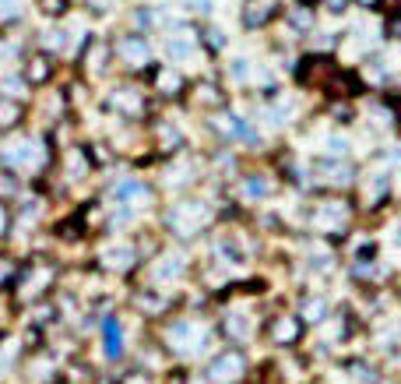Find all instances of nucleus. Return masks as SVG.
<instances>
[{
  "mask_svg": "<svg viewBox=\"0 0 401 384\" xmlns=\"http://www.w3.org/2000/svg\"><path fill=\"white\" fill-rule=\"evenodd\" d=\"M279 0H246V8H243V25L246 28H264L271 25L274 18H279Z\"/></svg>",
  "mask_w": 401,
  "mask_h": 384,
  "instance_id": "nucleus-1",
  "label": "nucleus"
},
{
  "mask_svg": "<svg viewBox=\"0 0 401 384\" xmlns=\"http://www.w3.org/2000/svg\"><path fill=\"white\" fill-rule=\"evenodd\" d=\"M25 78L32 85H46L53 78V61H50V56H32L28 67H25Z\"/></svg>",
  "mask_w": 401,
  "mask_h": 384,
  "instance_id": "nucleus-5",
  "label": "nucleus"
},
{
  "mask_svg": "<svg viewBox=\"0 0 401 384\" xmlns=\"http://www.w3.org/2000/svg\"><path fill=\"white\" fill-rule=\"evenodd\" d=\"M113 109L123 113V116H141L144 113V96L134 92V88H123V92L113 96Z\"/></svg>",
  "mask_w": 401,
  "mask_h": 384,
  "instance_id": "nucleus-3",
  "label": "nucleus"
},
{
  "mask_svg": "<svg viewBox=\"0 0 401 384\" xmlns=\"http://www.w3.org/2000/svg\"><path fill=\"white\" fill-rule=\"evenodd\" d=\"M4 233H8V209L0 204V236H4Z\"/></svg>",
  "mask_w": 401,
  "mask_h": 384,
  "instance_id": "nucleus-14",
  "label": "nucleus"
},
{
  "mask_svg": "<svg viewBox=\"0 0 401 384\" xmlns=\"http://www.w3.org/2000/svg\"><path fill=\"white\" fill-rule=\"evenodd\" d=\"M151 81H155V92H162V96H180L183 92V78L176 71H169V67H155L151 71Z\"/></svg>",
  "mask_w": 401,
  "mask_h": 384,
  "instance_id": "nucleus-4",
  "label": "nucleus"
},
{
  "mask_svg": "<svg viewBox=\"0 0 401 384\" xmlns=\"http://www.w3.org/2000/svg\"><path fill=\"white\" fill-rule=\"evenodd\" d=\"M14 272H18V268H14V261H11V257H0V286L11 282V279H14Z\"/></svg>",
  "mask_w": 401,
  "mask_h": 384,
  "instance_id": "nucleus-9",
  "label": "nucleus"
},
{
  "mask_svg": "<svg viewBox=\"0 0 401 384\" xmlns=\"http://www.w3.org/2000/svg\"><path fill=\"white\" fill-rule=\"evenodd\" d=\"M299 335H303V324L296 317H279L271 324V342L274 345H292V342H299Z\"/></svg>",
  "mask_w": 401,
  "mask_h": 384,
  "instance_id": "nucleus-2",
  "label": "nucleus"
},
{
  "mask_svg": "<svg viewBox=\"0 0 401 384\" xmlns=\"http://www.w3.org/2000/svg\"><path fill=\"white\" fill-rule=\"evenodd\" d=\"M116 53L123 56V61H131V64H141L144 56H148V46H144V39L131 36V39H120L116 43Z\"/></svg>",
  "mask_w": 401,
  "mask_h": 384,
  "instance_id": "nucleus-6",
  "label": "nucleus"
},
{
  "mask_svg": "<svg viewBox=\"0 0 401 384\" xmlns=\"http://www.w3.org/2000/svg\"><path fill=\"white\" fill-rule=\"evenodd\" d=\"M14 176H8V173H0V198H11L14 194Z\"/></svg>",
  "mask_w": 401,
  "mask_h": 384,
  "instance_id": "nucleus-11",
  "label": "nucleus"
},
{
  "mask_svg": "<svg viewBox=\"0 0 401 384\" xmlns=\"http://www.w3.org/2000/svg\"><path fill=\"white\" fill-rule=\"evenodd\" d=\"M197 103H204V106H222L226 96L219 92V85H201L197 88Z\"/></svg>",
  "mask_w": 401,
  "mask_h": 384,
  "instance_id": "nucleus-8",
  "label": "nucleus"
},
{
  "mask_svg": "<svg viewBox=\"0 0 401 384\" xmlns=\"http://www.w3.org/2000/svg\"><path fill=\"white\" fill-rule=\"evenodd\" d=\"M359 4H362V8H377V4H380V0H359Z\"/></svg>",
  "mask_w": 401,
  "mask_h": 384,
  "instance_id": "nucleus-16",
  "label": "nucleus"
},
{
  "mask_svg": "<svg viewBox=\"0 0 401 384\" xmlns=\"http://www.w3.org/2000/svg\"><path fill=\"white\" fill-rule=\"evenodd\" d=\"M39 4H43V11H46V14H64L67 0H39Z\"/></svg>",
  "mask_w": 401,
  "mask_h": 384,
  "instance_id": "nucleus-10",
  "label": "nucleus"
},
{
  "mask_svg": "<svg viewBox=\"0 0 401 384\" xmlns=\"http://www.w3.org/2000/svg\"><path fill=\"white\" fill-rule=\"evenodd\" d=\"M123 384H148V381H144L141 374H134V377H127V381H123Z\"/></svg>",
  "mask_w": 401,
  "mask_h": 384,
  "instance_id": "nucleus-15",
  "label": "nucleus"
},
{
  "mask_svg": "<svg viewBox=\"0 0 401 384\" xmlns=\"http://www.w3.org/2000/svg\"><path fill=\"white\" fill-rule=\"evenodd\" d=\"M387 36H391V39H401V14H394V18L387 21Z\"/></svg>",
  "mask_w": 401,
  "mask_h": 384,
  "instance_id": "nucleus-12",
  "label": "nucleus"
},
{
  "mask_svg": "<svg viewBox=\"0 0 401 384\" xmlns=\"http://www.w3.org/2000/svg\"><path fill=\"white\" fill-rule=\"evenodd\" d=\"M345 4H349V0H324V8L334 11V14H338V11H345Z\"/></svg>",
  "mask_w": 401,
  "mask_h": 384,
  "instance_id": "nucleus-13",
  "label": "nucleus"
},
{
  "mask_svg": "<svg viewBox=\"0 0 401 384\" xmlns=\"http://www.w3.org/2000/svg\"><path fill=\"white\" fill-rule=\"evenodd\" d=\"M18 120H25V106L18 99H4V96H0V127H14Z\"/></svg>",
  "mask_w": 401,
  "mask_h": 384,
  "instance_id": "nucleus-7",
  "label": "nucleus"
}]
</instances>
